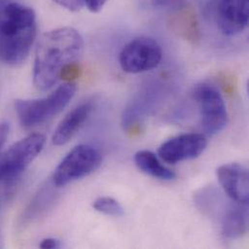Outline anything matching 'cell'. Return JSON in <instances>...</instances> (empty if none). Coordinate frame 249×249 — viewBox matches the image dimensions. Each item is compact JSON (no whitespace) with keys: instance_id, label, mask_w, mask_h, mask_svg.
<instances>
[{"instance_id":"ffe728a7","label":"cell","mask_w":249,"mask_h":249,"mask_svg":"<svg viewBox=\"0 0 249 249\" xmlns=\"http://www.w3.org/2000/svg\"><path fill=\"white\" fill-rule=\"evenodd\" d=\"M9 135V125L5 123H0V149L5 144Z\"/></svg>"},{"instance_id":"5bb4252c","label":"cell","mask_w":249,"mask_h":249,"mask_svg":"<svg viewBox=\"0 0 249 249\" xmlns=\"http://www.w3.org/2000/svg\"><path fill=\"white\" fill-rule=\"evenodd\" d=\"M222 234L226 239L236 240L248 231L247 204L232 207L222 219Z\"/></svg>"},{"instance_id":"7a4b0ae2","label":"cell","mask_w":249,"mask_h":249,"mask_svg":"<svg viewBox=\"0 0 249 249\" xmlns=\"http://www.w3.org/2000/svg\"><path fill=\"white\" fill-rule=\"evenodd\" d=\"M37 33L34 11L18 3L0 5V61L18 65L25 60Z\"/></svg>"},{"instance_id":"44dd1931","label":"cell","mask_w":249,"mask_h":249,"mask_svg":"<svg viewBox=\"0 0 249 249\" xmlns=\"http://www.w3.org/2000/svg\"><path fill=\"white\" fill-rule=\"evenodd\" d=\"M0 205H1V203H0Z\"/></svg>"},{"instance_id":"3957f363","label":"cell","mask_w":249,"mask_h":249,"mask_svg":"<svg viewBox=\"0 0 249 249\" xmlns=\"http://www.w3.org/2000/svg\"><path fill=\"white\" fill-rule=\"evenodd\" d=\"M76 90V85L68 82L44 98L17 100L15 109L19 124L23 128H33L51 121L68 106Z\"/></svg>"},{"instance_id":"5b68a950","label":"cell","mask_w":249,"mask_h":249,"mask_svg":"<svg viewBox=\"0 0 249 249\" xmlns=\"http://www.w3.org/2000/svg\"><path fill=\"white\" fill-rule=\"evenodd\" d=\"M46 137L33 133L14 143L0 153V181H6L20 175L41 153Z\"/></svg>"},{"instance_id":"30bf717a","label":"cell","mask_w":249,"mask_h":249,"mask_svg":"<svg viewBox=\"0 0 249 249\" xmlns=\"http://www.w3.org/2000/svg\"><path fill=\"white\" fill-rule=\"evenodd\" d=\"M216 176L225 193L239 204L249 200V169L240 163H229L216 170Z\"/></svg>"},{"instance_id":"9c48e42d","label":"cell","mask_w":249,"mask_h":249,"mask_svg":"<svg viewBox=\"0 0 249 249\" xmlns=\"http://www.w3.org/2000/svg\"><path fill=\"white\" fill-rule=\"evenodd\" d=\"M207 145L208 140L205 135L182 134L163 142L158 149V156L166 163L177 164L199 157Z\"/></svg>"},{"instance_id":"4fadbf2b","label":"cell","mask_w":249,"mask_h":249,"mask_svg":"<svg viewBox=\"0 0 249 249\" xmlns=\"http://www.w3.org/2000/svg\"><path fill=\"white\" fill-rule=\"evenodd\" d=\"M134 162L142 173L158 179L172 180L176 174L162 164L156 154L149 150H140L134 156Z\"/></svg>"},{"instance_id":"e0dca14e","label":"cell","mask_w":249,"mask_h":249,"mask_svg":"<svg viewBox=\"0 0 249 249\" xmlns=\"http://www.w3.org/2000/svg\"><path fill=\"white\" fill-rule=\"evenodd\" d=\"M57 5L71 12L80 11L85 6V0H53Z\"/></svg>"},{"instance_id":"ac0fdd59","label":"cell","mask_w":249,"mask_h":249,"mask_svg":"<svg viewBox=\"0 0 249 249\" xmlns=\"http://www.w3.org/2000/svg\"><path fill=\"white\" fill-rule=\"evenodd\" d=\"M108 0H85V6L92 13L100 12Z\"/></svg>"},{"instance_id":"52a82bcc","label":"cell","mask_w":249,"mask_h":249,"mask_svg":"<svg viewBox=\"0 0 249 249\" xmlns=\"http://www.w3.org/2000/svg\"><path fill=\"white\" fill-rule=\"evenodd\" d=\"M119 59L122 69L126 73H143L160 64L162 49L153 38L138 37L125 45Z\"/></svg>"},{"instance_id":"9a60e30c","label":"cell","mask_w":249,"mask_h":249,"mask_svg":"<svg viewBox=\"0 0 249 249\" xmlns=\"http://www.w3.org/2000/svg\"><path fill=\"white\" fill-rule=\"evenodd\" d=\"M92 207L96 212L105 215L119 217L124 214L123 206L112 197H99L94 200Z\"/></svg>"},{"instance_id":"ba28073f","label":"cell","mask_w":249,"mask_h":249,"mask_svg":"<svg viewBox=\"0 0 249 249\" xmlns=\"http://www.w3.org/2000/svg\"><path fill=\"white\" fill-rule=\"evenodd\" d=\"M209 10L226 36H236L249 25V0H212Z\"/></svg>"},{"instance_id":"277c9868","label":"cell","mask_w":249,"mask_h":249,"mask_svg":"<svg viewBox=\"0 0 249 249\" xmlns=\"http://www.w3.org/2000/svg\"><path fill=\"white\" fill-rule=\"evenodd\" d=\"M101 163L102 154L96 146L88 143L79 144L71 149L56 167L53 183L56 187L65 186L91 175Z\"/></svg>"},{"instance_id":"2e32d148","label":"cell","mask_w":249,"mask_h":249,"mask_svg":"<svg viewBox=\"0 0 249 249\" xmlns=\"http://www.w3.org/2000/svg\"><path fill=\"white\" fill-rule=\"evenodd\" d=\"M154 7L168 10H178L185 6L186 0H151Z\"/></svg>"},{"instance_id":"8992f818","label":"cell","mask_w":249,"mask_h":249,"mask_svg":"<svg viewBox=\"0 0 249 249\" xmlns=\"http://www.w3.org/2000/svg\"><path fill=\"white\" fill-rule=\"evenodd\" d=\"M201 115V124L207 135L221 132L228 124V112L220 91L212 84L202 83L193 90Z\"/></svg>"},{"instance_id":"6da1fadb","label":"cell","mask_w":249,"mask_h":249,"mask_svg":"<svg viewBox=\"0 0 249 249\" xmlns=\"http://www.w3.org/2000/svg\"><path fill=\"white\" fill-rule=\"evenodd\" d=\"M85 43L82 35L72 27H60L45 33L36 48L33 84L38 90L51 89L65 68L82 56Z\"/></svg>"},{"instance_id":"7c38bea8","label":"cell","mask_w":249,"mask_h":249,"mask_svg":"<svg viewBox=\"0 0 249 249\" xmlns=\"http://www.w3.org/2000/svg\"><path fill=\"white\" fill-rule=\"evenodd\" d=\"M183 8L176 11L170 20L171 27L178 36L195 44L201 38L199 22L196 15L191 10H183Z\"/></svg>"},{"instance_id":"d6986e66","label":"cell","mask_w":249,"mask_h":249,"mask_svg":"<svg viewBox=\"0 0 249 249\" xmlns=\"http://www.w3.org/2000/svg\"><path fill=\"white\" fill-rule=\"evenodd\" d=\"M61 243L57 239L54 238H47L44 239L41 244H40V249H60L61 248Z\"/></svg>"},{"instance_id":"8fae6325","label":"cell","mask_w":249,"mask_h":249,"mask_svg":"<svg viewBox=\"0 0 249 249\" xmlns=\"http://www.w3.org/2000/svg\"><path fill=\"white\" fill-rule=\"evenodd\" d=\"M93 110V104L85 102L70 111L57 125L53 135V142L55 145H64L76 135L81 127L88 121Z\"/></svg>"}]
</instances>
